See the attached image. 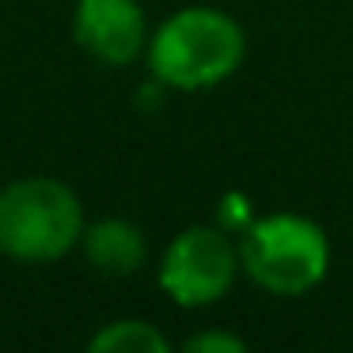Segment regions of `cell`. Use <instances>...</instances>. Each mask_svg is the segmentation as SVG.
Here are the masks:
<instances>
[{"label": "cell", "mask_w": 353, "mask_h": 353, "mask_svg": "<svg viewBox=\"0 0 353 353\" xmlns=\"http://www.w3.org/2000/svg\"><path fill=\"white\" fill-rule=\"evenodd\" d=\"M247 54L243 27L221 8H183L148 39V69L160 84L179 92L216 88L239 69Z\"/></svg>", "instance_id": "cell-1"}, {"label": "cell", "mask_w": 353, "mask_h": 353, "mask_svg": "<svg viewBox=\"0 0 353 353\" xmlns=\"http://www.w3.org/2000/svg\"><path fill=\"white\" fill-rule=\"evenodd\" d=\"M80 198L61 179L31 175L0 190V254L16 262H57L84 236Z\"/></svg>", "instance_id": "cell-2"}, {"label": "cell", "mask_w": 353, "mask_h": 353, "mask_svg": "<svg viewBox=\"0 0 353 353\" xmlns=\"http://www.w3.org/2000/svg\"><path fill=\"white\" fill-rule=\"evenodd\" d=\"M239 270L274 296H304L330 270V239L300 213L254 216L239 236Z\"/></svg>", "instance_id": "cell-3"}, {"label": "cell", "mask_w": 353, "mask_h": 353, "mask_svg": "<svg viewBox=\"0 0 353 353\" xmlns=\"http://www.w3.org/2000/svg\"><path fill=\"white\" fill-rule=\"evenodd\" d=\"M239 274V247L213 224L179 232L160 259V289L179 307H205L232 289Z\"/></svg>", "instance_id": "cell-4"}, {"label": "cell", "mask_w": 353, "mask_h": 353, "mask_svg": "<svg viewBox=\"0 0 353 353\" xmlns=\"http://www.w3.org/2000/svg\"><path fill=\"white\" fill-rule=\"evenodd\" d=\"M72 39L95 61L122 69L148 50V23L137 0H77Z\"/></svg>", "instance_id": "cell-5"}, {"label": "cell", "mask_w": 353, "mask_h": 353, "mask_svg": "<svg viewBox=\"0 0 353 353\" xmlns=\"http://www.w3.org/2000/svg\"><path fill=\"white\" fill-rule=\"evenodd\" d=\"M88 262L107 277H130L145 266L148 243L141 236L137 224L122 221V216H99L95 224H88L80 236Z\"/></svg>", "instance_id": "cell-6"}, {"label": "cell", "mask_w": 353, "mask_h": 353, "mask_svg": "<svg viewBox=\"0 0 353 353\" xmlns=\"http://www.w3.org/2000/svg\"><path fill=\"white\" fill-rule=\"evenodd\" d=\"M84 353H175V350L152 323L118 319V323H107L103 330H95V338L88 342Z\"/></svg>", "instance_id": "cell-7"}, {"label": "cell", "mask_w": 353, "mask_h": 353, "mask_svg": "<svg viewBox=\"0 0 353 353\" xmlns=\"http://www.w3.org/2000/svg\"><path fill=\"white\" fill-rule=\"evenodd\" d=\"M179 353H251V350L232 330H198V334L186 338Z\"/></svg>", "instance_id": "cell-8"}]
</instances>
